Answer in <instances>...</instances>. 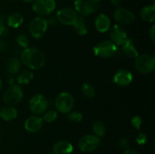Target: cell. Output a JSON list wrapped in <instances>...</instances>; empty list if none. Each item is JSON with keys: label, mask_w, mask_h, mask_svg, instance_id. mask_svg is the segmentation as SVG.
I'll return each instance as SVG.
<instances>
[{"label": "cell", "mask_w": 155, "mask_h": 154, "mask_svg": "<svg viewBox=\"0 0 155 154\" xmlns=\"http://www.w3.org/2000/svg\"><path fill=\"white\" fill-rule=\"evenodd\" d=\"M58 117V111L54 110H48L43 113V117L42 119L46 122H52L57 119Z\"/></svg>", "instance_id": "28"}, {"label": "cell", "mask_w": 155, "mask_h": 154, "mask_svg": "<svg viewBox=\"0 0 155 154\" xmlns=\"http://www.w3.org/2000/svg\"><path fill=\"white\" fill-rule=\"evenodd\" d=\"M95 56L101 58H110L117 51V46L110 40H104L100 42L93 48Z\"/></svg>", "instance_id": "4"}, {"label": "cell", "mask_w": 155, "mask_h": 154, "mask_svg": "<svg viewBox=\"0 0 155 154\" xmlns=\"http://www.w3.org/2000/svg\"><path fill=\"white\" fill-rule=\"evenodd\" d=\"M123 154H140L139 153L138 151L135 150V149H125V151H124V152Z\"/></svg>", "instance_id": "37"}, {"label": "cell", "mask_w": 155, "mask_h": 154, "mask_svg": "<svg viewBox=\"0 0 155 154\" xmlns=\"http://www.w3.org/2000/svg\"><path fill=\"white\" fill-rule=\"evenodd\" d=\"M95 26L99 33H105L111 27L110 18L104 14H100L95 18Z\"/></svg>", "instance_id": "16"}, {"label": "cell", "mask_w": 155, "mask_h": 154, "mask_svg": "<svg viewBox=\"0 0 155 154\" xmlns=\"http://www.w3.org/2000/svg\"><path fill=\"white\" fill-rule=\"evenodd\" d=\"M2 80L1 79H0V91H1L2 89Z\"/></svg>", "instance_id": "41"}, {"label": "cell", "mask_w": 155, "mask_h": 154, "mask_svg": "<svg viewBox=\"0 0 155 154\" xmlns=\"http://www.w3.org/2000/svg\"><path fill=\"white\" fill-rule=\"evenodd\" d=\"M118 146H119L120 148L123 149H127L129 148V146H130V142H129L128 139L125 137H120V138L118 140Z\"/></svg>", "instance_id": "31"}, {"label": "cell", "mask_w": 155, "mask_h": 154, "mask_svg": "<svg viewBox=\"0 0 155 154\" xmlns=\"http://www.w3.org/2000/svg\"><path fill=\"white\" fill-rule=\"evenodd\" d=\"M74 150V146L70 142L60 140L56 142L52 148L53 154H71Z\"/></svg>", "instance_id": "17"}, {"label": "cell", "mask_w": 155, "mask_h": 154, "mask_svg": "<svg viewBox=\"0 0 155 154\" xmlns=\"http://www.w3.org/2000/svg\"><path fill=\"white\" fill-rule=\"evenodd\" d=\"M75 31L80 36H85L88 33V26L86 21L83 17H79L77 22L73 25Z\"/></svg>", "instance_id": "22"}, {"label": "cell", "mask_w": 155, "mask_h": 154, "mask_svg": "<svg viewBox=\"0 0 155 154\" xmlns=\"http://www.w3.org/2000/svg\"><path fill=\"white\" fill-rule=\"evenodd\" d=\"M48 101L43 95L36 94L31 98L29 103L30 111L36 115L43 114L48 107Z\"/></svg>", "instance_id": "10"}, {"label": "cell", "mask_w": 155, "mask_h": 154, "mask_svg": "<svg viewBox=\"0 0 155 154\" xmlns=\"http://www.w3.org/2000/svg\"><path fill=\"white\" fill-rule=\"evenodd\" d=\"M56 8L54 0H35L33 2L32 9L39 16H48Z\"/></svg>", "instance_id": "7"}, {"label": "cell", "mask_w": 155, "mask_h": 154, "mask_svg": "<svg viewBox=\"0 0 155 154\" xmlns=\"http://www.w3.org/2000/svg\"><path fill=\"white\" fill-rule=\"evenodd\" d=\"M7 25L11 28H18L24 23V17L18 12L9 14L5 19Z\"/></svg>", "instance_id": "19"}, {"label": "cell", "mask_w": 155, "mask_h": 154, "mask_svg": "<svg viewBox=\"0 0 155 154\" xmlns=\"http://www.w3.org/2000/svg\"><path fill=\"white\" fill-rule=\"evenodd\" d=\"M20 60L31 69H39L45 63V57L40 50L35 48H24L20 55Z\"/></svg>", "instance_id": "1"}, {"label": "cell", "mask_w": 155, "mask_h": 154, "mask_svg": "<svg viewBox=\"0 0 155 154\" xmlns=\"http://www.w3.org/2000/svg\"><path fill=\"white\" fill-rule=\"evenodd\" d=\"M92 131L95 135L101 137L105 135L107 129L103 122H100V121H95L92 124Z\"/></svg>", "instance_id": "24"}, {"label": "cell", "mask_w": 155, "mask_h": 154, "mask_svg": "<svg viewBox=\"0 0 155 154\" xmlns=\"http://www.w3.org/2000/svg\"><path fill=\"white\" fill-rule=\"evenodd\" d=\"M48 27V25L45 18L42 17H36L32 19L29 24V33L34 39H40L46 33Z\"/></svg>", "instance_id": "5"}, {"label": "cell", "mask_w": 155, "mask_h": 154, "mask_svg": "<svg viewBox=\"0 0 155 154\" xmlns=\"http://www.w3.org/2000/svg\"><path fill=\"white\" fill-rule=\"evenodd\" d=\"M121 46H122V50L124 54L129 57L136 58L139 55V52L135 47L132 39H127V41Z\"/></svg>", "instance_id": "21"}, {"label": "cell", "mask_w": 155, "mask_h": 154, "mask_svg": "<svg viewBox=\"0 0 155 154\" xmlns=\"http://www.w3.org/2000/svg\"><path fill=\"white\" fill-rule=\"evenodd\" d=\"M135 68L140 73H151L154 70L155 57L151 54H148L138 55L135 60Z\"/></svg>", "instance_id": "3"}, {"label": "cell", "mask_w": 155, "mask_h": 154, "mask_svg": "<svg viewBox=\"0 0 155 154\" xmlns=\"http://www.w3.org/2000/svg\"><path fill=\"white\" fill-rule=\"evenodd\" d=\"M56 18L61 24L67 26H73L78 20L79 14L75 9L71 8H63L58 11Z\"/></svg>", "instance_id": "11"}, {"label": "cell", "mask_w": 155, "mask_h": 154, "mask_svg": "<svg viewBox=\"0 0 155 154\" xmlns=\"http://www.w3.org/2000/svg\"><path fill=\"white\" fill-rule=\"evenodd\" d=\"M136 142L139 145H144L147 142V136L144 133H140L136 137Z\"/></svg>", "instance_id": "32"}, {"label": "cell", "mask_w": 155, "mask_h": 154, "mask_svg": "<svg viewBox=\"0 0 155 154\" xmlns=\"http://www.w3.org/2000/svg\"><path fill=\"white\" fill-rule=\"evenodd\" d=\"M110 3H111L113 5H119V4L120 3V0H110Z\"/></svg>", "instance_id": "38"}, {"label": "cell", "mask_w": 155, "mask_h": 154, "mask_svg": "<svg viewBox=\"0 0 155 154\" xmlns=\"http://www.w3.org/2000/svg\"><path fill=\"white\" fill-rule=\"evenodd\" d=\"M149 38L151 42L154 43L155 40V26L152 25L149 30Z\"/></svg>", "instance_id": "35"}, {"label": "cell", "mask_w": 155, "mask_h": 154, "mask_svg": "<svg viewBox=\"0 0 155 154\" xmlns=\"http://www.w3.org/2000/svg\"><path fill=\"white\" fill-rule=\"evenodd\" d=\"M131 124L133 125V126L136 129L139 130L141 128V127H142V118L139 116H133L131 119Z\"/></svg>", "instance_id": "30"}, {"label": "cell", "mask_w": 155, "mask_h": 154, "mask_svg": "<svg viewBox=\"0 0 155 154\" xmlns=\"http://www.w3.org/2000/svg\"><path fill=\"white\" fill-rule=\"evenodd\" d=\"M24 98V91L18 85H12L5 91L3 101L8 105H15L21 101Z\"/></svg>", "instance_id": "8"}, {"label": "cell", "mask_w": 155, "mask_h": 154, "mask_svg": "<svg viewBox=\"0 0 155 154\" xmlns=\"http://www.w3.org/2000/svg\"><path fill=\"white\" fill-rule=\"evenodd\" d=\"M82 91H83V95H84L85 96L87 97V98H94L95 95V88H94L93 85H91L90 83H83V85H82Z\"/></svg>", "instance_id": "26"}, {"label": "cell", "mask_w": 155, "mask_h": 154, "mask_svg": "<svg viewBox=\"0 0 155 154\" xmlns=\"http://www.w3.org/2000/svg\"><path fill=\"white\" fill-rule=\"evenodd\" d=\"M8 34V29L5 24L0 25V38H5Z\"/></svg>", "instance_id": "33"}, {"label": "cell", "mask_w": 155, "mask_h": 154, "mask_svg": "<svg viewBox=\"0 0 155 154\" xmlns=\"http://www.w3.org/2000/svg\"><path fill=\"white\" fill-rule=\"evenodd\" d=\"M83 116L80 112L78 111H74V112H69L68 113V119H69L71 122H81L83 119Z\"/></svg>", "instance_id": "29"}, {"label": "cell", "mask_w": 155, "mask_h": 154, "mask_svg": "<svg viewBox=\"0 0 155 154\" xmlns=\"http://www.w3.org/2000/svg\"><path fill=\"white\" fill-rule=\"evenodd\" d=\"M33 79V73L30 70H24L18 77V82L21 85L29 84Z\"/></svg>", "instance_id": "25"}, {"label": "cell", "mask_w": 155, "mask_h": 154, "mask_svg": "<svg viewBox=\"0 0 155 154\" xmlns=\"http://www.w3.org/2000/svg\"><path fill=\"white\" fill-rule=\"evenodd\" d=\"M114 18L120 25L133 24L136 20V15L133 11L124 8H117L114 12Z\"/></svg>", "instance_id": "12"}, {"label": "cell", "mask_w": 155, "mask_h": 154, "mask_svg": "<svg viewBox=\"0 0 155 154\" xmlns=\"http://www.w3.org/2000/svg\"><path fill=\"white\" fill-rule=\"evenodd\" d=\"M49 16V15H48ZM48 25H54L57 22V18L54 16H49L48 18H45Z\"/></svg>", "instance_id": "34"}, {"label": "cell", "mask_w": 155, "mask_h": 154, "mask_svg": "<svg viewBox=\"0 0 155 154\" xmlns=\"http://www.w3.org/2000/svg\"><path fill=\"white\" fill-rule=\"evenodd\" d=\"M101 0H75L74 9L78 14L86 17L92 14L98 10Z\"/></svg>", "instance_id": "2"}, {"label": "cell", "mask_w": 155, "mask_h": 154, "mask_svg": "<svg viewBox=\"0 0 155 154\" xmlns=\"http://www.w3.org/2000/svg\"><path fill=\"white\" fill-rule=\"evenodd\" d=\"M101 137L95 134H86L80 139L78 147L84 152H89L98 149L101 144Z\"/></svg>", "instance_id": "9"}, {"label": "cell", "mask_w": 155, "mask_h": 154, "mask_svg": "<svg viewBox=\"0 0 155 154\" xmlns=\"http://www.w3.org/2000/svg\"><path fill=\"white\" fill-rule=\"evenodd\" d=\"M140 16L143 21L148 23H153L155 21V6L154 5L144 7L140 11Z\"/></svg>", "instance_id": "20"}, {"label": "cell", "mask_w": 155, "mask_h": 154, "mask_svg": "<svg viewBox=\"0 0 155 154\" xmlns=\"http://www.w3.org/2000/svg\"><path fill=\"white\" fill-rule=\"evenodd\" d=\"M8 48V45L5 41L0 39V52H5Z\"/></svg>", "instance_id": "36"}, {"label": "cell", "mask_w": 155, "mask_h": 154, "mask_svg": "<svg viewBox=\"0 0 155 154\" xmlns=\"http://www.w3.org/2000/svg\"><path fill=\"white\" fill-rule=\"evenodd\" d=\"M21 69V61L17 58L9 59L6 63V70L9 74H16Z\"/></svg>", "instance_id": "23"}, {"label": "cell", "mask_w": 155, "mask_h": 154, "mask_svg": "<svg viewBox=\"0 0 155 154\" xmlns=\"http://www.w3.org/2000/svg\"><path fill=\"white\" fill-rule=\"evenodd\" d=\"M5 17L3 16L2 14H0V25L1 24H5Z\"/></svg>", "instance_id": "39"}, {"label": "cell", "mask_w": 155, "mask_h": 154, "mask_svg": "<svg viewBox=\"0 0 155 154\" xmlns=\"http://www.w3.org/2000/svg\"><path fill=\"white\" fill-rule=\"evenodd\" d=\"M74 105V99L68 92H61L56 98L54 106L57 111L61 113H68Z\"/></svg>", "instance_id": "6"}, {"label": "cell", "mask_w": 155, "mask_h": 154, "mask_svg": "<svg viewBox=\"0 0 155 154\" xmlns=\"http://www.w3.org/2000/svg\"><path fill=\"white\" fill-rule=\"evenodd\" d=\"M11 1H15V0H11Z\"/></svg>", "instance_id": "42"}, {"label": "cell", "mask_w": 155, "mask_h": 154, "mask_svg": "<svg viewBox=\"0 0 155 154\" xmlns=\"http://www.w3.org/2000/svg\"><path fill=\"white\" fill-rule=\"evenodd\" d=\"M18 110L13 106L8 105L0 110V117L6 122L12 121L18 117Z\"/></svg>", "instance_id": "18"}, {"label": "cell", "mask_w": 155, "mask_h": 154, "mask_svg": "<svg viewBox=\"0 0 155 154\" xmlns=\"http://www.w3.org/2000/svg\"><path fill=\"white\" fill-rule=\"evenodd\" d=\"M133 76L132 72L124 69L117 71L113 77V82L119 86L129 85L133 82Z\"/></svg>", "instance_id": "14"}, {"label": "cell", "mask_w": 155, "mask_h": 154, "mask_svg": "<svg viewBox=\"0 0 155 154\" xmlns=\"http://www.w3.org/2000/svg\"><path fill=\"white\" fill-rule=\"evenodd\" d=\"M43 119L38 115L31 116L26 119L24 122V128L30 133H36L39 131L43 126Z\"/></svg>", "instance_id": "15"}, {"label": "cell", "mask_w": 155, "mask_h": 154, "mask_svg": "<svg viewBox=\"0 0 155 154\" xmlns=\"http://www.w3.org/2000/svg\"><path fill=\"white\" fill-rule=\"evenodd\" d=\"M49 154H53V153H49Z\"/></svg>", "instance_id": "43"}, {"label": "cell", "mask_w": 155, "mask_h": 154, "mask_svg": "<svg viewBox=\"0 0 155 154\" xmlns=\"http://www.w3.org/2000/svg\"><path fill=\"white\" fill-rule=\"evenodd\" d=\"M110 36L111 39L110 41L114 43L117 46L122 45L128 39L127 31L120 24H114L112 27H110Z\"/></svg>", "instance_id": "13"}, {"label": "cell", "mask_w": 155, "mask_h": 154, "mask_svg": "<svg viewBox=\"0 0 155 154\" xmlns=\"http://www.w3.org/2000/svg\"><path fill=\"white\" fill-rule=\"evenodd\" d=\"M16 42L20 47L24 48H28L29 39L24 33H19L16 37Z\"/></svg>", "instance_id": "27"}, {"label": "cell", "mask_w": 155, "mask_h": 154, "mask_svg": "<svg viewBox=\"0 0 155 154\" xmlns=\"http://www.w3.org/2000/svg\"><path fill=\"white\" fill-rule=\"evenodd\" d=\"M22 1L25 2H33L35 1V0H22Z\"/></svg>", "instance_id": "40"}]
</instances>
